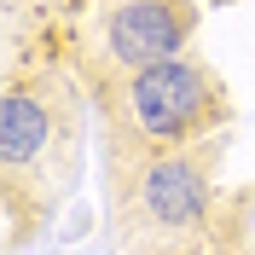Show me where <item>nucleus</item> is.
Masks as SVG:
<instances>
[{"label": "nucleus", "instance_id": "obj_4", "mask_svg": "<svg viewBox=\"0 0 255 255\" xmlns=\"http://www.w3.org/2000/svg\"><path fill=\"white\" fill-rule=\"evenodd\" d=\"M191 35H197L191 0H99L93 17L76 29L70 52H76L81 87L93 93L116 76H133V70L191 52Z\"/></svg>", "mask_w": 255, "mask_h": 255}, {"label": "nucleus", "instance_id": "obj_5", "mask_svg": "<svg viewBox=\"0 0 255 255\" xmlns=\"http://www.w3.org/2000/svg\"><path fill=\"white\" fill-rule=\"evenodd\" d=\"M238 255H255V238H250V244H244V250H238Z\"/></svg>", "mask_w": 255, "mask_h": 255}, {"label": "nucleus", "instance_id": "obj_2", "mask_svg": "<svg viewBox=\"0 0 255 255\" xmlns=\"http://www.w3.org/2000/svg\"><path fill=\"white\" fill-rule=\"evenodd\" d=\"M81 180V81L58 64L6 70L0 87V197L6 232L23 238V215L41 221Z\"/></svg>", "mask_w": 255, "mask_h": 255}, {"label": "nucleus", "instance_id": "obj_1", "mask_svg": "<svg viewBox=\"0 0 255 255\" xmlns=\"http://www.w3.org/2000/svg\"><path fill=\"white\" fill-rule=\"evenodd\" d=\"M221 139L111 162L116 255H238L255 238L250 191H221Z\"/></svg>", "mask_w": 255, "mask_h": 255}, {"label": "nucleus", "instance_id": "obj_3", "mask_svg": "<svg viewBox=\"0 0 255 255\" xmlns=\"http://www.w3.org/2000/svg\"><path fill=\"white\" fill-rule=\"evenodd\" d=\"M87 99H93L99 122H105V168L151 157V151L221 139L226 116H232L226 87L191 52L162 58L151 70H133V76H116L105 87H93Z\"/></svg>", "mask_w": 255, "mask_h": 255}]
</instances>
